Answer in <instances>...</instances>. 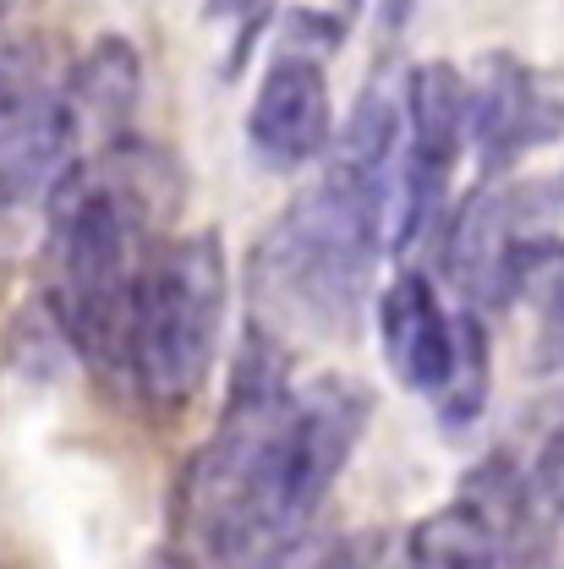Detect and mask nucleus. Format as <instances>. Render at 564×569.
I'll use <instances>...</instances> for the list:
<instances>
[{"label":"nucleus","mask_w":564,"mask_h":569,"mask_svg":"<svg viewBox=\"0 0 564 569\" xmlns=\"http://www.w3.org/2000/svg\"><path fill=\"white\" fill-rule=\"evenodd\" d=\"M400 192V104L384 88L356 99L329 153L324 181L296 198L253 252L258 329H301L313 340H346L367 307L373 263L395 230Z\"/></svg>","instance_id":"f257e3e1"},{"label":"nucleus","mask_w":564,"mask_h":569,"mask_svg":"<svg viewBox=\"0 0 564 569\" xmlns=\"http://www.w3.org/2000/svg\"><path fill=\"white\" fill-rule=\"evenodd\" d=\"M170 198L154 153L71 159L50 187V307L77 351L105 372H127L132 284L148 258V224Z\"/></svg>","instance_id":"f03ea898"},{"label":"nucleus","mask_w":564,"mask_h":569,"mask_svg":"<svg viewBox=\"0 0 564 569\" xmlns=\"http://www.w3.org/2000/svg\"><path fill=\"white\" fill-rule=\"evenodd\" d=\"M290 406L285 351L269 329H253L236 356L230 400L214 438L198 449L181 493V520L214 565H247V559H280L290 542L275 503V449Z\"/></svg>","instance_id":"7ed1b4c3"},{"label":"nucleus","mask_w":564,"mask_h":569,"mask_svg":"<svg viewBox=\"0 0 564 569\" xmlns=\"http://www.w3.org/2000/svg\"><path fill=\"white\" fill-rule=\"evenodd\" d=\"M225 296V247L214 230L148 247L127 318V378L159 417L198 400L219 351Z\"/></svg>","instance_id":"20e7f679"},{"label":"nucleus","mask_w":564,"mask_h":569,"mask_svg":"<svg viewBox=\"0 0 564 569\" xmlns=\"http://www.w3.org/2000/svg\"><path fill=\"white\" fill-rule=\"evenodd\" d=\"M367 411H373L367 389L340 372H324L307 389H290L280 449H275V503L290 537L318 515V503L340 482L356 438L367 427Z\"/></svg>","instance_id":"39448f33"},{"label":"nucleus","mask_w":564,"mask_h":569,"mask_svg":"<svg viewBox=\"0 0 564 569\" xmlns=\"http://www.w3.org/2000/svg\"><path fill=\"white\" fill-rule=\"evenodd\" d=\"M543 187H509V192H477L455 213L444 236V269L466 307H498L521 296L532 269L548 258L554 236L543 224Z\"/></svg>","instance_id":"423d86ee"},{"label":"nucleus","mask_w":564,"mask_h":569,"mask_svg":"<svg viewBox=\"0 0 564 569\" xmlns=\"http://www.w3.org/2000/svg\"><path fill=\"white\" fill-rule=\"evenodd\" d=\"M77 148V116L67 93L39 71L28 50H0V219L61 181Z\"/></svg>","instance_id":"0eeeda50"},{"label":"nucleus","mask_w":564,"mask_h":569,"mask_svg":"<svg viewBox=\"0 0 564 569\" xmlns=\"http://www.w3.org/2000/svg\"><path fill=\"white\" fill-rule=\"evenodd\" d=\"M461 148H466V77L449 61H423L400 104V198H395L389 247H406L438 219Z\"/></svg>","instance_id":"6e6552de"},{"label":"nucleus","mask_w":564,"mask_h":569,"mask_svg":"<svg viewBox=\"0 0 564 569\" xmlns=\"http://www.w3.org/2000/svg\"><path fill=\"white\" fill-rule=\"evenodd\" d=\"M532 477H521L509 460H488L466 493L444 503L438 515H427L412 531V565H515L526 559L521 548H532Z\"/></svg>","instance_id":"1a4fd4ad"},{"label":"nucleus","mask_w":564,"mask_h":569,"mask_svg":"<svg viewBox=\"0 0 564 569\" xmlns=\"http://www.w3.org/2000/svg\"><path fill=\"white\" fill-rule=\"evenodd\" d=\"M564 132V99H554L515 56H488L466 82V142H477L483 164L504 170L526 148H543Z\"/></svg>","instance_id":"9d476101"},{"label":"nucleus","mask_w":564,"mask_h":569,"mask_svg":"<svg viewBox=\"0 0 564 569\" xmlns=\"http://www.w3.org/2000/svg\"><path fill=\"white\" fill-rule=\"evenodd\" d=\"M335 138V99L318 61L307 56H280L264 71L253 116H247V142L269 170H296L318 159Z\"/></svg>","instance_id":"9b49d317"},{"label":"nucleus","mask_w":564,"mask_h":569,"mask_svg":"<svg viewBox=\"0 0 564 569\" xmlns=\"http://www.w3.org/2000/svg\"><path fill=\"white\" fill-rule=\"evenodd\" d=\"M378 335L400 389L438 400L455 372V318L444 312V301L423 274H400L378 296Z\"/></svg>","instance_id":"f8f14e48"},{"label":"nucleus","mask_w":564,"mask_h":569,"mask_svg":"<svg viewBox=\"0 0 564 569\" xmlns=\"http://www.w3.org/2000/svg\"><path fill=\"white\" fill-rule=\"evenodd\" d=\"M138 88H142L138 50H132L127 39H99V44L77 61L71 88H67V104H71V116H77V132H82V127H105V132H116V127L132 116Z\"/></svg>","instance_id":"ddd939ff"},{"label":"nucleus","mask_w":564,"mask_h":569,"mask_svg":"<svg viewBox=\"0 0 564 569\" xmlns=\"http://www.w3.org/2000/svg\"><path fill=\"white\" fill-rule=\"evenodd\" d=\"M488 378H494L488 335H483L477 312L466 307V312L455 318V372H449L444 395L433 400V406H438V417H444L449 427L477 422V417H483V406H488Z\"/></svg>","instance_id":"4468645a"},{"label":"nucleus","mask_w":564,"mask_h":569,"mask_svg":"<svg viewBox=\"0 0 564 569\" xmlns=\"http://www.w3.org/2000/svg\"><path fill=\"white\" fill-rule=\"evenodd\" d=\"M526 290L537 296V367L564 372V241L548 247V258L532 269Z\"/></svg>","instance_id":"2eb2a0df"},{"label":"nucleus","mask_w":564,"mask_h":569,"mask_svg":"<svg viewBox=\"0 0 564 569\" xmlns=\"http://www.w3.org/2000/svg\"><path fill=\"white\" fill-rule=\"evenodd\" d=\"M204 17H219V22H241V39H236V61H241V56H247V44L258 39L264 0H204Z\"/></svg>","instance_id":"dca6fc26"},{"label":"nucleus","mask_w":564,"mask_h":569,"mask_svg":"<svg viewBox=\"0 0 564 569\" xmlns=\"http://www.w3.org/2000/svg\"><path fill=\"white\" fill-rule=\"evenodd\" d=\"M412 6H417V0H378V22H384L389 33H400V28L412 22Z\"/></svg>","instance_id":"f3484780"}]
</instances>
